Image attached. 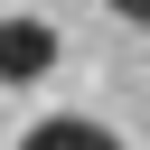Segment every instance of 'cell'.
Returning a JSON list of instances; mask_svg holds the SVG:
<instances>
[{
  "label": "cell",
  "mask_w": 150,
  "mask_h": 150,
  "mask_svg": "<svg viewBox=\"0 0 150 150\" xmlns=\"http://www.w3.org/2000/svg\"><path fill=\"white\" fill-rule=\"evenodd\" d=\"M56 75V28L47 19H0V84H38Z\"/></svg>",
  "instance_id": "6da1fadb"
},
{
  "label": "cell",
  "mask_w": 150,
  "mask_h": 150,
  "mask_svg": "<svg viewBox=\"0 0 150 150\" xmlns=\"http://www.w3.org/2000/svg\"><path fill=\"white\" fill-rule=\"evenodd\" d=\"M112 19L122 28H150V0H112Z\"/></svg>",
  "instance_id": "3957f363"
},
{
  "label": "cell",
  "mask_w": 150,
  "mask_h": 150,
  "mask_svg": "<svg viewBox=\"0 0 150 150\" xmlns=\"http://www.w3.org/2000/svg\"><path fill=\"white\" fill-rule=\"evenodd\" d=\"M19 150H122V131L94 122V112H47V122L19 131Z\"/></svg>",
  "instance_id": "7a4b0ae2"
}]
</instances>
